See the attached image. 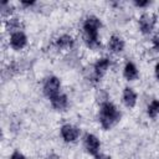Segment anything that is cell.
<instances>
[{
  "instance_id": "cell-18",
  "label": "cell",
  "mask_w": 159,
  "mask_h": 159,
  "mask_svg": "<svg viewBox=\"0 0 159 159\" xmlns=\"http://www.w3.org/2000/svg\"><path fill=\"white\" fill-rule=\"evenodd\" d=\"M12 6L7 2V1H4L2 4H1V15L2 16H7V15H10L11 12H12Z\"/></svg>"
},
{
  "instance_id": "cell-3",
  "label": "cell",
  "mask_w": 159,
  "mask_h": 159,
  "mask_svg": "<svg viewBox=\"0 0 159 159\" xmlns=\"http://www.w3.org/2000/svg\"><path fill=\"white\" fill-rule=\"evenodd\" d=\"M60 91V80L57 77H48L43 83V93L51 99L52 97L57 96Z\"/></svg>"
},
{
  "instance_id": "cell-21",
  "label": "cell",
  "mask_w": 159,
  "mask_h": 159,
  "mask_svg": "<svg viewBox=\"0 0 159 159\" xmlns=\"http://www.w3.org/2000/svg\"><path fill=\"white\" fill-rule=\"evenodd\" d=\"M134 4H135L137 6H139V7H144V6L149 5L150 2H149L148 0H145V1H134Z\"/></svg>"
},
{
  "instance_id": "cell-7",
  "label": "cell",
  "mask_w": 159,
  "mask_h": 159,
  "mask_svg": "<svg viewBox=\"0 0 159 159\" xmlns=\"http://www.w3.org/2000/svg\"><path fill=\"white\" fill-rule=\"evenodd\" d=\"M26 36L24 32L19 31V32H15V34H11V37H10V45L12 48L15 50H20L25 45H26Z\"/></svg>"
},
{
  "instance_id": "cell-12",
  "label": "cell",
  "mask_w": 159,
  "mask_h": 159,
  "mask_svg": "<svg viewBox=\"0 0 159 159\" xmlns=\"http://www.w3.org/2000/svg\"><path fill=\"white\" fill-rule=\"evenodd\" d=\"M124 77L127 80H129V81H133V80H135L138 77V70H137L134 63L128 62L125 65V67H124Z\"/></svg>"
},
{
  "instance_id": "cell-24",
  "label": "cell",
  "mask_w": 159,
  "mask_h": 159,
  "mask_svg": "<svg viewBox=\"0 0 159 159\" xmlns=\"http://www.w3.org/2000/svg\"><path fill=\"white\" fill-rule=\"evenodd\" d=\"M34 4V1H22V5H25V6H29V5H32Z\"/></svg>"
},
{
  "instance_id": "cell-15",
  "label": "cell",
  "mask_w": 159,
  "mask_h": 159,
  "mask_svg": "<svg viewBox=\"0 0 159 159\" xmlns=\"http://www.w3.org/2000/svg\"><path fill=\"white\" fill-rule=\"evenodd\" d=\"M158 114H159V101L154 99L148 106V116L152 117V118H155Z\"/></svg>"
},
{
  "instance_id": "cell-16",
  "label": "cell",
  "mask_w": 159,
  "mask_h": 159,
  "mask_svg": "<svg viewBox=\"0 0 159 159\" xmlns=\"http://www.w3.org/2000/svg\"><path fill=\"white\" fill-rule=\"evenodd\" d=\"M84 76H86V78H87L88 81H92V82H96V81L99 80L98 75L96 73L94 66H88V67H86V70H84Z\"/></svg>"
},
{
  "instance_id": "cell-17",
  "label": "cell",
  "mask_w": 159,
  "mask_h": 159,
  "mask_svg": "<svg viewBox=\"0 0 159 159\" xmlns=\"http://www.w3.org/2000/svg\"><path fill=\"white\" fill-rule=\"evenodd\" d=\"M96 99H97V102L101 104V106H103L104 103H107L108 101V94H107V92L106 91H103V89H99V91H97V93H96Z\"/></svg>"
},
{
  "instance_id": "cell-1",
  "label": "cell",
  "mask_w": 159,
  "mask_h": 159,
  "mask_svg": "<svg viewBox=\"0 0 159 159\" xmlns=\"http://www.w3.org/2000/svg\"><path fill=\"white\" fill-rule=\"evenodd\" d=\"M101 27V21L96 16H88L83 24L84 41L88 47L98 48L101 47V42L98 40V29Z\"/></svg>"
},
{
  "instance_id": "cell-11",
  "label": "cell",
  "mask_w": 159,
  "mask_h": 159,
  "mask_svg": "<svg viewBox=\"0 0 159 159\" xmlns=\"http://www.w3.org/2000/svg\"><path fill=\"white\" fill-rule=\"evenodd\" d=\"M50 101H51L52 107L56 108V109H63V108L67 107V97L65 94H60L58 93L57 96L52 97Z\"/></svg>"
},
{
  "instance_id": "cell-2",
  "label": "cell",
  "mask_w": 159,
  "mask_h": 159,
  "mask_svg": "<svg viewBox=\"0 0 159 159\" xmlns=\"http://www.w3.org/2000/svg\"><path fill=\"white\" fill-rule=\"evenodd\" d=\"M120 118L119 111L109 102L101 106L99 111V122L104 129H109L112 125H114Z\"/></svg>"
},
{
  "instance_id": "cell-13",
  "label": "cell",
  "mask_w": 159,
  "mask_h": 159,
  "mask_svg": "<svg viewBox=\"0 0 159 159\" xmlns=\"http://www.w3.org/2000/svg\"><path fill=\"white\" fill-rule=\"evenodd\" d=\"M56 43L58 48H71L73 46V39L70 35H62L57 39Z\"/></svg>"
},
{
  "instance_id": "cell-9",
  "label": "cell",
  "mask_w": 159,
  "mask_h": 159,
  "mask_svg": "<svg viewBox=\"0 0 159 159\" xmlns=\"http://www.w3.org/2000/svg\"><path fill=\"white\" fill-rule=\"evenodd\" d=\"M135 102H137V94L134 93V91L132 88H124L123 91V103L127 106V107H134L135 106Z\"/></svg>"
},
{
  "instance_id": "cell-4",
  "label": "cell",
  "mask_w": 159,
  "mask_h": 159,
  "mask_svg": "<svg viewBox=\"0 0 159 159\" xmlns=\"http://www.w3.org/2000/svg\"><path fill=\"white\" fill-rule=\"evenodd\" d=\"M155 21H157V17L154 14H150V12H145L140 17H139V29L143 34H149L154 25H155Z\"/></svg>"
},
{
  "instance_id": "cell-22",
  "label": "cell",
  "mask_w": 159,
  "mask_h": 159,
  "mask_svg": "<svg viewBox=\"0 0 159 159\" xmlns=\"http://www.w3.org/2000/svg\"><path fill=\"white\" fill-rule=\"evenodd\" d=\"M94 159H111L109 157L104 155V154H96L94 155Z\"/></svg>"
},
{
  "instance_id": "cell-6",
  "label": "cell",
  "mask_w": 159,
  "mask_h": 159,
  "mask_svg": "<svg viewBox=\"0 0 159 159\" xmlns=\"http://www.w3.org/2000/svg\"><path fill=\"white\" fill-rule=\"evenodd\" d=\"M61 135L66 142H75L80 135V129L71 124H65L61 128Z\"/></svg>"
},
{
  "instance_id": "cell-8",
  "label": "cell",
  "mask_w": 159,
  "mask_h": 159,
  "mask_svg": "<svg viewBox=\"0 0 159 159\" xmlns=\"http://www.w3.org/2000/svg\"><path fill=\"white\" fill-rule=\"evenodd\" d=\"M108 47H109V50L112 51V52H120V51H123V48H124V41L119 37V36H116V35H113L111 39H109V42H108Z\"/></svg>"
},
{
  "instance_id": "cell-14",
  "label": "cell",
  "mask_w": 159,
  "mask_h": 159,
  "mask_svg": "<svg viewBox=\"0 0 159 159\" xmlns=\"http://www.w3.org/2000/svg\"><path fill=\"white\" fill-rule=\"evenodd\" d=\"M20 27H21V22L17 19H9L6 21V29L9 31H12V34L19 32L20 31Z\"/></svg>"
},
{
  "instance_id": "cell-20",
  "label": "cell",
  "mask_w": 159,
  "mask_h": 159,
  "mask_svg": "<svg viewBox=\"0 0 159 159\" xmlns=\"http://www.w3.org/2000/svg\"><path fill=\"white\" fill-rule=\"evenodd\" d=\"M10 159H25V157H24L21 153H19V152H15V153H12V154H11Z\"/></svg>"
},
{
  "instance_id": "cell-5",
  "label": "cell",
  "mask_w": 159,
  "mask_h": 159,
  "mask_svg": "<svg viewBox=\"0 0 159 159\" xmlns=\"http://www.w3.org/2000/svg\"><path fill=\"white\" fill-rule=\"evenodd\" d=\"M84 147H86V150L89 154L96 155V154H98L101 143H99V140H98V138L96 135H93V134H86V137H84Z\"/></svg>"
},
{
  "instance_id": "cell-19",
  "label": "cell",
  "mask_w": 159,
  "mask_h": 159,
  "mask_svg": "<svg viewBox=\"0 0 159 159\" xmlns=\"http://www.w3.org/2000/svg\"><path fill=\"white\" fill-rule=\"evenodd\" d=\"M153 45H154V47H155V48H158V50H159V32H158V34H155V36L153 37Z\"/></svg>"
},
{
  "instance_id": "cell-23",
  "label": "cell",
  "mask_w": 159,
  "mask_h": 159,
  "mask_svg": "<svg viewBox=\"0 0 159 159\" xmlns=\"http://www.w3.org/2000/svg\"><path fill=\"white\" fill-rule=\"evenodd\" d=\"M155 76H157L158 81H159V62H158L157 66H155Z\"/></svg>"
},
{
  "instance_id": "cell-10",
  "label": "cell",
  "mask_w": 159,
  "mask_h": 159,
  "mask_svg": "<svg viewBox=\"0 0 159 159\" xmlns=\"http://www.w3.org/2000/svg\"><path fill=\"white\" fill-rule=\"evenodd\" d=\"M108 67H109V60L108 58H99L94 63V70H96V73L98 75L99 78L106 73V71L108 70Z\"/></svg>"
}]
</instances>
